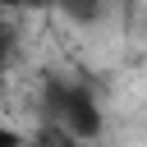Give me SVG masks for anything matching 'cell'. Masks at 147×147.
<instances>
[{
    "instance_id": "obj_1",
    "label": "cell",
    "mask_w": 147,
    "mask_h": 147,
    "mask_svg": "<svg viewBox=\"0 0 147 147\" xmlns=\"http://www.w3.org/2000/svg\"><path fill=\"white\" fill-rule=\"evenodd\" d=\"M37 110H41V124H55V129L74 133L78 142H101V133H106V115H101L92 83L74 78V74H60V69L41 74Z\"/></svg>"
},
{
    "instance_id": "obj_2",
    "label": "cell",
    "mask_w": 147,
    "mask_h": 147,
    "mask_svg": "<svg viewBox=\"0 0 147 147\" xmlns=\"http://www.w3.org/2000/svg\"><path fill=\"white\" fill-rule=\"evenodd\" d=\"M74 28H96L101 18H106V9H110V0H51Z\"/></svg>"
},
{
    "instance_id": "obj_3",
    "label": "cell",
    "mask_w": 147,
    "mask_h": 147,
    "mask_svg": "<svg viewBox=\"0 0 147 147\" xmlns=\"http://www.w3.org/2000/svg\"><path fill=\"white\" fill-rule=\"evenodd\" d=\"M28 147H101V142H78L74 133H64V129H55V124H41V129L28 138Z\"/></svg>"
},
{
    "instance_id": "obj_4",
    "label": "cell",
    "mask_w": 147,
    "mask_h": 147,
    "mask_svg": "<svg viewBox=\"0 0 147 147\" xmlns=\"http://www.w3.org/2000/svg\"><path fill=\"white\" fill-rule=\"evenodd\" d=\"M14 41H18V32H14V18L0 9V60L9 64V55H14Z\"/></svg>"
},
{
    "instance_id": "obj_5",
    "label": "cell",
    "mask_w": 147,
    "mask_h": 147,
    "mask_svg": "<svg viewBox=\"0 0 147 147\" xmlns=\"http://www.w3.org/2000/svg\"><path fill=\"white\" fill-rule=\"evenodd\" d=\"M0 147H28V133H18L14 124L0 119Z\"/></svg>"
},
{
    "instance_id": "obj_6",
    "label": "cell",
    "mask_w": 147,
    "mask_h": 147,
    "mask_svg": "<svg viewBox=\"0 0 147 147\" xmlns=\"http://www.w3.org/2000/svg\"><path fill=\"white\" fill-rule=\"evenodd\" d=\"M28 5H37V0H0L5 14H18V9H28Z\"/></svg>"
},
{
    "instance_id": "obj_7",
    "label": "cell",
    "mask_w": 147,
    "mask_h": 147,
    "mask_svg": "<svg viewBox=\"0 0 147 147\" xmlns=\"http://www.w3.org/2000/svg\"><path fill=\"white\" fill-rule=\"evenodd\" d=\"M0 101H5V60H0Z\"/></svg>"
}]
</instances>
